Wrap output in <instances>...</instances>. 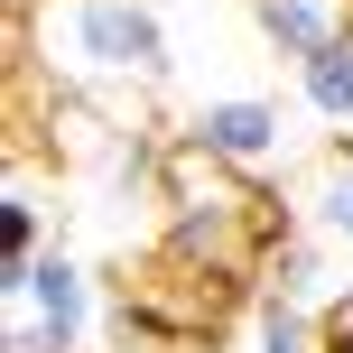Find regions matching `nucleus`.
<instances>
[{
  "label": "nucleus",
  "mask_w": 353,
  "mask_h": 353,
  "mask_svg": "<svg viewBox=\"0 0 353 353\" xmlns=\"http://www.w3.org/2000/svg\"><path fill=\"white\" fill-rule=\"evenodd\" d=\"M298 93H307L316 121H353V37L325 47V56H307V65H298Z\"/></svg>",
  "instance_id": "nucleus-5"
},
{
  "label": "nucleus",
  "mask_w": 353,
  "mask_h": 353,
  "mask_svg": "<svg viewBox=\"0 0 353 353\" xmlns=\"http://www.w3.org/2000/svg\"><path fill=\"white\" fill-rule=\"evenodd\" d=\"M251 19H261V37L288 65H307V56H325V47L353 37V0H251Z\"/></svg>",
  "instance_id": "nucleus-4"
},
{
  "label": "nucleus",
  "mask_w": 353,
  "mask_h": 353,
  "mask_svg": "<svg viewBox=\"0 0 353 353\" xmlns=\"http://www.w3.org/2000/svg\"><path fill=\"white\" fill-rule=\"evenodd\" d=\"M261 353H316V325H307L288 298H270L261 307Z\"/></svg>",
  "instance_id": "nucleus-7"
},
{
  "label": "nucleus",
  "mask_w": 353,
  "mask_h": 353,
  "mask_svg": "<svg viewBox=\"0 0 353 353\" xmlns=\"http://www.w3.org/2000/svg\"><path fill=\"white\" fill-rule=\"evenodd\" d=\"M19 65L56 74L65 93H149L168 74L159 0H37L19 19Z\"/></svg>",
  "instance_id": "nucleus-1"
},
{
  "label": "nucleus",
  "mask_w": 353,
  "mask_h": 353,
  "mask_svg": "<svg viewBox=\"0 0 353 353\" xmlns=\"http://www.w3.org/2000/svg\"><path fill=\"white\" fill-rule=\"evenodd\" d=\"M93 325V279L74 251L47 242V261L28 270V288L10 298V335H0V353H74Z\"/></svg>",
  "instance_id": "nucleus-2"
},
{
  "label": "nucleus",
  "mask_w": 353,
  "mask_h": 353,
  "mask_svg": "<svg viewBox=\"0 0 353 353\" xmlns=\"http://www.w3.org/2000/svg\"><path fill=\"white\" fill-rule=\"evenodd\" d=\"M186 140L205 149V159L242 168V176H261V168L288 159V121H279V103H261V93H214V103H195Z\"/></svg>",
  "instance_id": "nucleus-3"
},
{
  "label": "nucleus",
  "mask_w": 353,
  "mask_h": 353,
  "mask_svg": "<svg viewBox=\"0 0 353 353\" xmlns=\"http://www.w3.org/2000/svg\"><path fill=\"white\" fill-rule=\"evenodd\" d=\"M316 353H353V298H335L316 316Z\"/></svg>",
  "instance_id": "nucleus-8"
},
{
  "label": "nucleus",
  "mask_w": 353,
  "mask_h": 353,
  "mask_svg": "<svg viewBox=\"0 0 353 353\" xmlns=\"http://www.w3.org/2000/svg\"><path fill=\"white\" fill-rule=\"evenodd\" d=\"M316 223H325V242L353 251V168H325V186H316Z\"/></svg>",
  "instance_id": "nucleus-6"
}]
</instances>
